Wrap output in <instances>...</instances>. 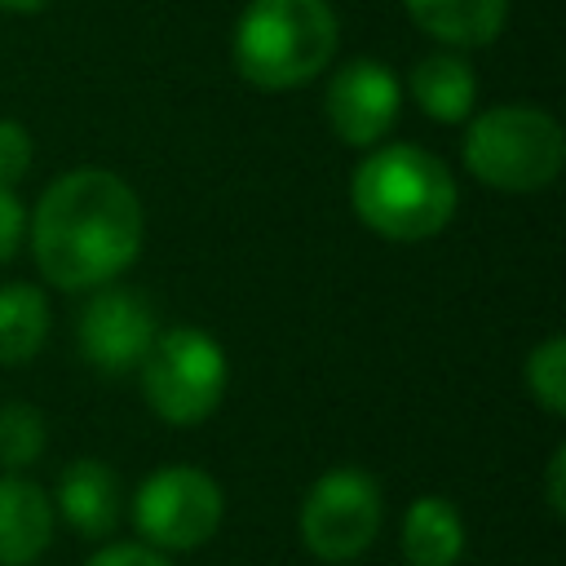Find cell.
I'll use <instances>...</instances> for the list:
<instances>
[{
  "instance_id": "11",
  "label": "cell",
  "mask_w": 566,
  "mask_h": 566,
  "mask_svg": "<svg viewBox=\"0 0 566 566\" xmlns=\"http://www.w3.org/2000/svg\"><path fill=\"white\" fill-rule=\"evenodd\" d=\"M53 539V504L49 495L22 478H0V566H31Z\"/></svg>"
},
{
  "instance_id": "1",
  "label": "cell",
  "mask_w": 566,
  "mask_h": 566,
  "mask_svg": "<svg viewBox=\"0 0 566 566\" xmlns=\"http://www.w3.org/2000/svg\"><path fill=\"white\" fill-rule=\"evenodd\" d=\"M142 230V199L124 177L106 168H71L35 203L31 252L53 287L93 292L137 261Z\"/></svg>"
},
{
  "instance_id": "16",
  "label": "cell",
  "mask_w": 566,
  "mask_h": 566,
  "mask_svg": "<svg viewBox=\"0 0 566 566\" xmlns=\"http://www.w3.org/2000/svg\"><path fill=\"white\" fill-rule=\"evenodd\" d=\"M49 429L31 402H0V469H27L44 455Z\"/></svg>"
},
{
  "instance_id": "17",
  "label": "cell",
  "mask_w": 566,
  "mask_h": 566,
  "mask_svg": "<svg viewBox=\"0 0 566 566\" xmlns=\"http://www.w3.org/2000/svg\"><path fill=\"white\" fill-rule=\"evenodd\" d=\"M526 389L531 398L548 411V416H562L566 411V336H548L531 349L526 358Z\"/></svg>"
},
{
  "instance_id": "21",
  "label": "cell",
  "mask_w": 566,
  "mask_h": 566,
  "mask_svg": "<svg viewBox=\"0 0 566 566\" xmlns=\"http://www.w3.org/2000/svg\"><path fill=\"white\" fill-rule=\"evenodd\" d=\"M544 482H548V509H553V517H562V513H566V447H557V451L548 455Z\"/></svg>"
},
{
  "instance_id": "6",
  "label": "cell",
  "mask_w": 566,
  "mask_h": 566,
  "mask_svg": "<svg viewBox=\"0 0 566 566\" xmlns=\"http://www.w3.org/2000/svg\"><path fill=\"white\" fill-rule=\"evenodd\" d=\"M226 495L212 473L195 464L155 469L133 495V526L159 553H190L208 544L221 526Z\"/></svg>"
},
{
  "instance_id": "20",
  "label": "cell",
  "mask_w": 566,
  "mask_h": 566,
  "mask_svg": "<svg viewBox=\"0 0 566 566\" xmlns=\"http://www.w3.org/2000/svg\"><path fill=\"white\" fill-rule=\"evenodd\" d=\"M88 566H172V562L146 544H111V548H97Z\"/></svg>"
},
{
  "instance_id": "14",
  "label": "cell",
  "mask_w": 566,
  "mask_h": 566,
  "mask_svg": "<svg viewBox=\"0 0 566 566\" xmlns=\"http://www.w3.org/2000/svg\"><path fill=\"white\" fill-rule=\"evenodd\" d=\"M464 553L460 509L442 495H420L402 513V557L407 566H455Z\"/></svg>"
},
{
  "instance_id": "9",
  "label": "cell",
  "mask_w": 566,
  "mask_h": 566,
  "mask_svg": "<svg viewBox=\"0 0 566 566\" xmlns=\"http://www.w3.org/2000/svg\"><path fill=\"white\" fill-rule=\"evenodd\" d=\"M398 102H402V88H398L394 71L380 66L376 57L345 62L327 80V93H323L327 124L345 146H376L394 128Z\"/></svg>"
},
{
  "instance_id": "4",
  "label": "cell",
  "mask_w": 566,
  "mask_h": 566,
  "mask_svg": "<svg viewBox=\"0 0 566 566\" xmlns=\"http://www.w3.org/2000/svg\"><path fill=\"white\" fill-rule=\"evenodd\" d=\"M562 159H566L562 124L526 102L491 106L464 133V164L491 190H509V195L544 190L557 181Z\"/></svg>"
},
{
  "instance_id": "10",
  "label": "cell",
  "mask_w": 566,
  "mask_h": 566,
  "mask_svg": "<svg viewBox=\"0 0 566 566\" xmlns=\"http://www.w3.org/2000/svg\"><path fill=\"white\" fill-rule=\"evenodd\" d=\"M66 526H75L84 539H102L119 526L124 513V491L111 464L102 460H71L57 478V509Z\"/></svg>"
},
{
  "instance_id": "2",
  "label": "cell",
  "mask_w": 566,
  "mask_h": 566,
  "mask_svg": "<svg viewBox=\"0 0 566 566\" xmlns=\"http://www.w3.org/2000/svg\"><path fill=\"white\" fill-rule=\"evenodd\" d=\"M455 177L451 168L411 142L376 146L349 181V203L367 230L394 243L433 239L455 217Z\"/></svg>"
},
{
  "instance_id": "3",
  "label": "cell",
  "mask_w": 566,
  "mask_h": 566,
  "mask_svg": "<svg viewBox=\"0 0 566 566\" xmlns=\"http://www.w3.org/2000/svg\"><path fill=\"white\" fill-rule=\"evenodd\" d=\"M336 35L327 0H248L234 22V71L265 93L310 84L327 71Z\"/></svg>"
},
{
  "instance_id": "5",
  "label": "cell",
  "mask_w": 566,
  "mask_h": 566,
  "mask_svg": "<svg viewBox=\"0 0 566 566\" xmlns=\"http://www.w3.org/2000/svg\"><path fill=\"white\" fill-rule=\"evenodd\" d=\"M137 367H142V398L150 402V411L181 429L208 420L221 407V394L230 380L226 349L203 327L155 332Z\"/></svg>"
},
{
  "instance_id": "8",
  "label": "cell",
  "mask_w": 566,
  "mask_h": 566,
  "mask_svg": "<svg viewBox=\"0 0 566 566\" xmlns=\"http://www.w3.org/2000/svg\"><path fill=\"white\" fill-rule=\"evenodd\" d=\"M155 332L159 323H155L150 301L128 287H97L80 314V349L106 376L133 371L146 358Z\"/></svg>"
},
{
  "instance_id": "13",
  "label": "cell",
  "mask_w": 566,
  "mask_h": 566,
  "mask_svg": "<svg viewBox=\"0 0 566 566\" xmlns=\"http://www.w3.org/2000/svg\"><path fill=\"white\" fill-rule=\"evenodd\" d=\"M411 97L438 124H460L473 115L478 75L460 53H429L411 66Z\"/></svg>"
},
{
  "instance_id": "22",
  "label": "cell",
  "mask_w": 566,
  "mask_h": 566,
  "mask_svg": "<svg viewBox=\"0 0 566 566\" xmlns=\"http://www.w3.org/2000/svg\"><path fill=\"white\" fill-rule=\"evenodd\" d=\"M53 0H0V9H9V13H40V9H49Z\"/></svg>"
},
{
  "instance_id": "7",
  "label": "cell",
  "mask_w": 566,
  "mask_h": 566,
  "mask_svg": "<svg viewBox=\"0 0 566 566\" xmlns=\"http://www.w3.org/2000/svg\"><path fill=\"white\" fill-rule=\"evenodd\" d=\"M380 486L367 469H327L301 504V539L323 562H354L371 548L380 531Z\"/></svg>"
},
{
  "instance_id": "15",
  "label": "cell",
  "mask_w": 566,
  "mask_h": 566,
  "mask_svg": "<svg viewBox=\"0 0 566 566\" xmlns=\"http://www.w3.org/2000/svg\"><path fill=\"white\" fill-rule=\"evenodd\" d=\"M49 336V301L31 283L0 287V367H22L44 349Z\"/></svg>"
},
{
  "instance_id": "18",
  "label": "cell",
  "mask_w": 566,
  "mask_h": 566,
  "mask_svg": "<svg viewBox=\"0 0 566 566\" xmlns=\"http://www.w3.org/2000/svg\"><path fill=\"white\" fill-rule=\"evenodd\" d=\"M31 133L18 119H0V186L13 190L31 168Z\"/></svg>"
},
{
  "instance_id": "12",
  "label": "cell",
  "mask_w": 566,
  "mask_h": 566,
  "mask_svg": "<svg viewBox=\"0 0 566 566\" xmlns=\"http://www.w3.org/2000/svg\"><path fill=\"white\" fill-rule=\"evenodd\" d=\"M402 4L424 35L455 49L491 44L509 18V0H402Z\"/></svg>"
},
{
  "instance_id": "19",
  "label": "cell",
  "mask_w": 566,
  "mask_h": 566,
  "mask_svg": "<svg viewBox=\"0 0 566 566\" xmlns=\"http://www.w3.org/2000/svg\"><path fill=\"white\" fill-rule=\"evenodd\" d=\"M22 234H27V208H22V199L13 190L0 186V265L18 252Z\"/></svg>"
}]
</instances>
